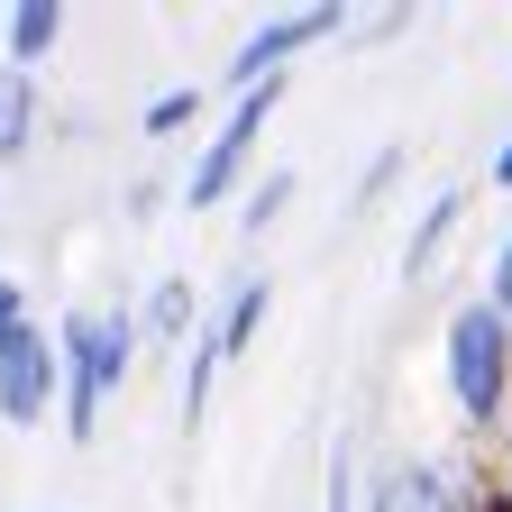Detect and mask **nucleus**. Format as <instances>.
I'll list each match as a JSON object with an SVG mask.
<instances>
[{
    "instance_id": "1",
    "label": "nucleus",
    "mask_w": 512,
    "mask_h": 512,
    "mask_svg": "<svg viewBox=\"0 0 512 512\" xmlns=\"http://www.w3.org/2000/svg\"><path fill=\"white\" fill-rule=\"evenodd\" d=\"M55 348H64V430L74 439H92L101 430V403L119 394V375H128V357H138V320H110V311H74L55 330Z\"/></svg>"
},
{
    "instance_id": "2",
    "label": "nucleus",
    "mask_w": 512,
    "mask_h": 512,
    "mask_svg": "<svg viewBox=\"0 0 512 512\" xmlns=\"http://www.w3.org/2000/svg\"><path fill=\"white\" fill-rule=\"evenodd\" d=\"M448 394L467 421H494L512 403V320L494 302H467L448 320Z\"/></svg>"
},
{
    "instance_id": "3",
    "label": "nucleus",
    "mask_w": 512,
    "mask_h": 512,
    "mask_svg": "<svg viewBox=\"0 0 512 512\" xmlns=\"http://www.w3.org/2000/svg\"><path fill=\"white\" fill-rule=\"evenodd\" d=\"M275 101H284V83H256V92H238V110L220 119V138H211V156L192 165V183H183V202L192 211H211L220 192L247 174V156H256V138H266V119H275Z\"/></svg>"
},
{
    "instance_id": "4",
    "label": "nucleus",
    "mask_w": 512,
    "mask_h": 512,
    "mask_svg": "<svg viewBox=\"0 0 512 512\" xmlns=\"http://www.w3.org/2000/svg\"><path fill=\"white\" fill-rule=\"evenodd\" d=\"M348 28V10L339 0H311V10H284V19H266L256 37H238V55H229V74L256 92V83H275V64H293L302 46H320V37H339Z\"/></svg>"
},
{
    "instance_id": "5",
    "label": "nucleus",
    "mask_w": 512,
    "mask_h": 512,
    "mask_svg": "<svg viewBox=\"0 0 512 512\" xmlns=\"http://www.w3.org/2000/svg\"><path fill=\"white\" fill-rule=\"evenodd\" d=\"M55 384H64V348L28 320V330L0 348V421H46V394H55Z\"/></svg>"
},
{
    "instance_id": "6",
    "label": "nucleus",
    "mask_w": 512,
    "mask_h": 512,
    "mask_svg": "<svg viewBox=\"0 0 512 512\" xmlns=\"http://www.w3.org/2000/svg\"><path fill=\"white\" fill-rule=\"evenodd\" d=\"M375 512H467V494L448 485L439 467H394L375 485Z\"/></svg>"
},
{
    "instance_id": "7",
    "label": "nucleus",
    "mask_w": 512,
    "mask_h": 512,
    "mask_svg": "<svg viewBox=\"0 0 512 512\" xmlns=\"http://www.w3.org/2000/svg\"><path fill=\"white\" fill-rule=\"evenodd\" d=\"M458 220H467V192H439V202L421 211V229L403 238V275H412V284L439 266V247H448V229H458Z\"/></svg>"
},
{
    "instance_id": "8",
    "label": "nucleus",
    "mask_w": 512,
    "mask_h": 512,
    "mask_svg": "<svg viewBox=\"0 0 512 512\" xmlns=\"http://www.w3.org/2000/svg\"><path fill=\"white\" fill-rule=\"evenodd\" d=\"M55 37H64V10H55V0H19V10H10V74H28Z\"/></svg>"
},
{
    "instance_id": "9",
    "label": "nucleus",
    "mask_w": 512,
    "mask_h": 512,
    "mask_svg": "<svg viewBox=\"0 0 512 512\" xmlns=\"http://www.w3.org/2000/svg\"><path fill=\"white\" fill-rule=\"evenodd\" d=\"M266 302H275V293L256 284V275H247V284L229 293V311H220V357H238V348L256 339V320H266Z\"/></svg>"
},
{
    "instance_id": "10",
    "label": "nucleus",
    "mask_w": 512,
    "mask_h": 512,
    "mask_svg": "<svg viewBox=\"0 0 512 512\" xmlns=\"http://www.w3.org/2000/svg\"><path fill=\"white\" fill-rule=\"evenodd\" d=\"M147 330H156V339H183V330H192V284H183V275H165V284L147 293Z\"/></svg>"
},
{
    "instance_id": "11",
    "label": "nucleus",
    "mask_w": 512,
    "mask_h": 512,
    "mask_svg": "<svg viewBox=\"0 0 512 512\" xmlns=\"http://www.w3.org/2000/svg\"><path fill=\"white\" fill-rule=\"evenodd\" d=\"M211 366H220V330L183 348V421H202V403H211Z\"/></svg>"
},
{
    "instance_id": "12",
    "label": "nucleus",
    "mask_w": 512,
    "mask_h": 512,
    "mask_svg": "<svg viewBox=\"0 0 512 512\" xmlns=\"http://www.w3.org/2000/svg\"><path fill=\"white\" fill-rule=\"evenodd\" d=\"M183 119H202V83H174V92H156V101H147V138H174Z\"/></svg>"
},
{
    "instance_id": "13",
    "label": "nucleus",
    "mask_w": 512,
    "mask_h": 512,
    "mask_svg": "<svg viewBox=\"0 0 512 512\" xmlns=\"http://www.w3.org/2000/svg\"><path fill=\"white\" fill-rule=\"evenodd\" d=\"M284 202H293V174H284V165H275V174H266V183H247V211H238V220H247V229H266V220H275V211H284Z\"/></svg>"
},
{
    "instance_id": "14",
    "label": "nucleus",
    "mask_w": 512,
    "mask_h": 512,
    "mask_svg": "<svg viewBox=\"0 0 512 512\" xmlns=\"http://www.w3.org/2000/svg\"><path fill=\"white\" fill-rule=\"evenodd\" d=\"M28 119H37V92H28V74H10V119H0V156H19V147H28Z\"/></svg>"
},
{
    "instance_id": "15",
    "label": "nucleus",
    "mask_w": 512,
    "mask_h": 512,
    "mask_svg": "<svg viewBox=\"0 0 512 512\" xmlns=\"http://www.w3.org/2000/svg\"><path fill=\"white\" fill-rule=\"evenodd\" d=\"M19 330H28V293H19V284H10V275H0V348H10V339H19Z\"/></svg>"
},
{
    "instance_id": "16",
    "label": "nucleus",
    "mask_w": 512,
    "mask_h": 512,
    "mask_svg": "<svg viewBox=\"0 0 512 512\" xmlns=\"http://www.w3.org/2000/svg\"><path fill=\"white\" fill-rule=\"evenodd\" d=\"M394 174H403V147H375V165H366V183H357V202H375Z\"/></svg>"
},
{
    "instance_id": "17",
    "label": "nucleus",
    "mask_w": 512,
    "mask_h": 512,
    "mask_svg": "<svg viewBox=\"0 0 512 512\" xmlns=\"http://www.w3.org/2000/svg\"><path fill=\"white\" fill-rule=\"evenodd\" d=\"M485 302H494V311H503V320H512V238H503V247H494V284H485Z\"/></svg>"
},
{
    "instance_id": "18",
    "label": "nucleus",
    "mask_w": 512,
    "mask_h": 512,
    "mask_svg": "<svg viewBox=\"0 0 512 512\" xmlns=\"http://www.w3.org/2000/svg\"><path fill=\"white\" fill-rule=\"evenodd\" d=\"M320 512H357V494H348V448H330V503Z\"/></svg>"
},
{
    "instance_id": "19",
    "label": "nucleus",
    "mask_w": 512,
    "mask_h": 512,
    "mask_svg": "<svg viewBox=\"0 0 512 512\" xmlns=\"http://www.w3.org/2000/svg\"><path fill=\"white\" fill-rule=\"evenodd\" d=\"M494 192H512V138L494 147Z\"/></svg>"
},
{
    "instance_id": "20",
    "label": "nucleus",
    "mask_w": 512,
    "mask_h": 512,
    "mask_svg": "<svg viewBox=\"0 0 512 512\" xmlns=\"http://www.w3.org/2000/svg\"><path fill=\"white\" fill-rule=\"evenodd\" d=\"M0 119H10V74H0Z\"/></svg>"
}]
</instances>
